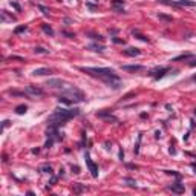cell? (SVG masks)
I'll return each instance as SVG.
<instances>
[{
	"mask_svg": "<svg viewBox=\"0 0 196 196\" xmlns=\"http://www.w3.org/2000/svg\"><path fill=\"white\" fill-rule=\"evenodd\" d=\"M83 190H86V185H81L80 182L74 184V193H81Z\"/></svg>",
	"mask_w": 196,
	"mask_h": 196,
	"instance_id": "cell-20",
	"label": "cell"
},
{
	"mask_svg": "<svg viewBox=\"0 0 196 196\" xmlns=\"http://www.w3.org/2000/svg\"><path fill=\"white\" fill-rule=\"evenodd\" d=\"M72 172H74V173H80V168H78L77 166H72Z\"/></svg>",
	"mask_w": 196,
	"mask_h": 196,
	"instance_id": "cell-37",
	"label": "cell"
},
{
	"mask_svg": "<svg viewBox=\"0 0 196 196\" xmlns=\"http://www.w3.org/2000/svg\"><path fill=\"white\" fill-rule=\"evenodd\" d=\"M46 86H49V87H52V89H63L68 86V83L66 81H63V80H60V78H52V80H48L46 81Z\"/></svg>",
	"mask_w": 196,
	"mask_h": 196,
	"instance_id": "cell-7",
	"label": "cell"
},
{
	"mask_svg": "<svg viewBox=\"0 0 196 196\" xmlns=\"http://www.w3.org/2000/svg\"><path fill=\"white\" fill-rule=\"evenodd\" d=\"M170 192H173V193H178V195H181V193H184V190H185V187H184V184H181V181L178 179L176 182H173L172 185H168L167 187Z\"/></svg>",
	"mask_w": 196,
	"mask_h": 196,
	"instance_id": "cell-9",
	"label": "cell"
},
{
	"mask_svg": "<svg viewBox=\"0 0 196 196\" xmlns=\"http://www.w3.org/2000/svg\"><path fill=\"white\" fill-rule=\"evenodd\" d=\"M9 123H11V121H8V120H6V121H3V127H2V129L8 127V126H9Z\"/></svg>",
	"mask_w": 196,
	"mask_h": 196,
	"instance_id": "cell-39",
	"label": "cell"
},
{
	"mask_svg": "<svg viewBox=\"0 0 196 196\" xmlns=\"http://www.w3.org/2000/svg\"><path fill=\"white\" fill-rule=\"evenodd\" d=\"M49 74H52V70L48 68H40V69H35L32 72V75H49Z\"/></svg>",
	"mask_w": 196,
	"mask_h": 196,
	"instance_id": "cell-14",
	"label": "cell"
},
{
	"mask_svg": "<svg viewBox=\"0 0 196 196\" xmlns=\"http://www.w3.org/2000/svg\"><path fill=\"white\" fill-rule=\"evenodd\" d=\"M34 52H35V54H49V51L44 49V48H41V46H35L34 48Z\"/></svg>",
	"mask_w": 196,
	"mask_h": 196,
	"instance_id": "cell-21",
	"label": "cell"
},
{
	"mask_svg": "<svg viewBox=\"0 0 196 196\" xmlns=\"http://www.w3.org/2000/svg\"><path fill=\"white\" fill-rule=\"evenodd\" d=\"M87 35H91V38H94V40H103V38H104L103 35L95 34V32H87Z\"/></svg>",
	"mask_w": 196,
	"mask_h": 196,
	"instance_id": "cell-25",
	"label": "cell"
},
{
	"mask_svg": "<svg viewBox=\"0 0 196 196\" xmlns=\"http://www.w3.org/2000/svg\"><path fill=\"white\" fill-rule=\"evenodd\" d=\"M120 159H121V161H123V159H124V152H123V149L120 150Z\"/></svg>",
	"mask_w": 196,
	"mask_h": 196,
	"instance_id": "cell-41",
	"label": "cell"
},
{
	"mask_svg": "<svg viewBox=\"0 0 196 196\" xmlns=\"http://www.w3.org/2000/svg\"><path fill=\"white\" fill-rule=\"evenodd\" d=\"M40 170H41L43 173H49V175L54 173V172H52V167H51V166H43V167L40 168Z\"/></svg>",
	"mask_w": 196,
	"mask_h": 196,
	"instance_id": "cell-26",
	"label": "cell"
},
{
	"mask_svg": "<svg viewBox=\"0 0 196 196\" xmlns=\"http://www.w3.org/2000/svg\"><path fill=\"white\" fill-rule=\"evenodd\" d=\"M126 167L129 170H138V166H135V164H126Z\"/></svg>",
	"mask_w": 196,
	"mask_h": 196,
	"instance_id": "cell-35",
	"label": "cell"
},
{
	"mask_svg": "<svg viewBox=\"0 0 196 196\" xmlns=\"http://www.w3.org/2000/svg\"><path fill=\"white\" fill-rule=\"evenodd\" d=\"M193 80H195V81H196V75H195V77H193Z\"/></svg>",
	"mask_w": 196,
	"mask_h": 196,
	"instance_id": "cell-45",
	"label": "cell"
},
{
	"mask_svg": "<svg viewBox=\"0 0 196 196\" xmlns=\"http://www.w3.org/2000/svg\"><path fill=\"white\" fill-rule=\"evenodd\" d=\"M25 92H26V95H28L29 98H37V97H41L44 94L38 86H34V84H28V86H26Z\"/></svg>",
	"mask_w": 196,
	"mask_h": 196,
	"instance_id": "cell-5",
	"label": "cell"
},
{
	"mask_svg": "<svg viewBox=\"0 0 196 196\" xmlns=\"http://www.w3.org/2000/svg\"><path fill=\"white\" fill-rule=\"evenodd\" d=\"M38 152H40V149H38V147H37V149H32V153H38Z\"/></svg>",
	"mask_w": 196,
	"mask_h": 196,
	"instance_id": "cell-42",
	"label": "cell"
},
{
	"mask_svg": "<svg viewBox=\"0 0 196 196\" xmlns=\"http://www.w3.org/2000/svg\"><path fill=\"white\" fill-rule=\"evenodd\" d=\"M141 138H142V135H138V141H136L135 147H133V150H135V153H138V152H139V142H141Z\"/></svg>",
	"mask_w": 196,
	"mask_h": 196,
	"instance_id": "cell-31",
	"label": "cell"
},
{
	"mask_svg": "<svg viewBox=\"0 0 196 196\" xmlns=\"http://www.w3.org/2000/svg\"><path fill=\"white\" fill-rule=\"evenodd\" d=\"M168 70H170L168 68H156V69H152V70H150L149 75L152 77L153 80H161V78L168 72Z\"/></svg>",
	"mask_w": 196,
	"mask_h": 196,
	"instance_id": "cell-8",
	"label": "cell"
},
{
	"mask_svg": "<svg viewBox=\"0 0 196 196\" xmlns=\"http://www.w3.org/2000/svg\"><path fill=\"white\" fill-rule=\"evenodd\" d=\"M8 94H9V95H14V97H28L25 91H23V92H19V91H9Z\"/></svg>",
	"mask_w": 196,
	"mask_h": 196,
	"instance_id": "cell-23",
	"label": "cell"
},
{
	"mask_svg": "<svg viewBox=\"0 0 196 196\" xmlns=\"http://www.w3.org/2000/svg\"><path fill=\"white\" fill-rule=\"evenodd\" d=\"M60 2H61V0H60Z\"/></svg>",
	"mask_w": 196,
	"mask_h": 196,
	"instance_id": "cell-47",
	"label": "cell"
},
{
	"mask_svg": "<svg viewBox=\"0 0 196 196\" xmlns=\"http://www.w3.org/2000/svg\"><path fill=\"white\" fill-rule=\"evenodd\" d=\"M112 8H113V11L115 12H118V14H124L126 11H124V8H123V5L121 6H118V5H112Z\"/></svg>",
	"mask_w": 196,
	"mask_h": 196,
	"instance_id": "cell-24",
	"label": "cell"
},
{
	"mask_svg": "<svg viewBox=\"0 0 196 196\" xmlns=\"http://www.w3.org/2000/svg\"><path fill=\"white\" fill-rule=\"evenodd\" d=\"M95 115H97L98 118H101V120H104V121H107V123H118V118L112 113V110H110V109H103V110H98Z\"/></svg>",
	"mask_w": 196,
	"mask_h": 196,
	"instance_id": "cell-4",
	"label": "cell"
},
{
	"mask_svg": "<svg viewBox=\"0 0 196 196\" xmlns=\"http://www.w3.org/2000/svg\"><path fill=\"white\" fill-rule=\"evenodd\" d=\"M11 6L14 8V9H15V11H19V12L22 11V8H20V5H19V3H17V2H11Z\"/></svg>",
	"mask_w": 196,
	"mask_h": 196,
	"instance_id": "cell-33",
	"label": "cell"
},
{
	"mask_svg": "<svg viewBox=\"0 0 196 196\" xmlns=\"http://www.w3.org/2000/svg\"><path fill=\"white\" fill-rule=\"evenodd\" d=\"M132 34H133V35H135V37H136V38H139V40H142V41H146V43H149V41H150V40H149V38L146 37V35H142V34H139V32H138V31H135V29H133V31H132Z\"/></svg>",
	"mask_w": 196,
	"mask_h": 196,
	"instance_id": "cell-18",
	"label": "cell"
},
{
	"mask_svg": "<svg viewBox=\"0 0 196 196\" xmlns=\"http://www.w3.org/2000/svg\"><path fill=\"white\" fill-rule=\"evenodd\" d=\"M167 175H173V176H176V179H181V175L178 173V172H175V170H164Z\"/></svg>",
	"mask_w": 196,
	"mask_h": 196,
	"instance_id": "cell-29",
	"label": "cell"
},
{
	"mask_svg": "<svg viewBox=\"0 0 196 196\" xmlns=\"http://www.w3.org/2000/svg\"><path fill=\"white\" fill-rule=\"evenodd\" d=\"M25 31H28V26L20 25V26H17V28L14 29V34H20V32H25Z\"/></svg>",
	"mask_w": 196,
	"mask_h": 196,
	"instance_id": "cell-22",
	"label": "cell"
},
{
	"mask_svg": "<svg viewBox=\"0 0 196 196\" xmlns=\"http://www.w3.org/2000/svg\"><path fill=\"white\" fill-rule=\"evenodd\" d=\"M87 49L95 51V52H103L104 46H103V44H98V43H92V44H89V46H87Z\"/></svg>",
	"mask_w": 196,
	"mask_h": 196,
	"instance_id": "cell-15",
	"label": "cell"
},
{
	"mask_svg": "<svg viewBox=\"0 0 196 196\" xmlns=\"http://www.w3.org/2000/svg\"><path fill=\"white\" fill-rule=\"evenodd\" d=\"M78 113H80L78 109H55L54 112L49 115L48 124L52 126V127H58L60 129V126L66 124V121H69L70 118L77 117Z\"/></svg>",
	"mask_w": 196,
	"mask_h": 196,
	"instance_id": "cell-1",
	"label": "cell"
},
{
	"mask_svg": "<svg viewBox=\"0 0 196 196\" xmlns=\"http://www.w3.org/2000/svg\"><path fill=\"white\" fill-rule=\"evenodd\" d=\"M63 34L65 35H68L69 38H72V37H75V34H70V32H66V31H63Z\"/></svg>",
	"mask_w": 196,
	"mask_h": 196,
	"instance_id": "cell-36",
	"label": "cell"
},
{
	"mask_svg": "<svg viewBox=\"0 0 196 196\" xmlns=\"http://www.w3.org/2000/svg\"><path fill=\"white\" fill-rule=\"evenodd\" d=\"M6 60H8V61H12V60H19V61H25V58H23V57H17V55H11V57H8Z\"/></svg>",
	"mask_w": 196,
	"mask_h": 196,
	"instance_id": "cell-32",
	"label": "cell"
},
{
	"mask_svg": "<svg viewBox=\"0 0 196 196\" xmlns=\"http://www.w3.org/2000/svg\"><path fill=\"white\" fill-rule=\"evenodd\" d=\"M55 181H57V178H55V176H52V178H51V181H49V184H51V185H52V184H55Z\"/></svg>",
	"mask_w": 196,
	"mask_h": 196,
	"instance_id": "cell-38",
	"label": "cell"
},
{
	"mask_svg": "<svg viewBox=\"0 0 196 196\" xmlns=\"http://www.w3.org/2000/svg\"><path fill=\"white\" fill-rule=\"evenodd\" d=\"M0 20H2V23H6V22H15V17L14 15H9L8 14V11H0Z\"/></svg>",
	"mask_w": 196,
	"mask_h": 196,
	"instance_id": "cell-12",
	"label": "cell"
},
{
	"mask_svg": "<svg viewBox=\"0 0 196 196\" xmlns=\"http://www.w3.org/2000/svg\"><path fill=\"white\" fill-rule=\"evenodd\" d=\"M78 70H81V72H84V74H89L92 77L100 78L101 81H104L106 84H109V81L113 80V78H120L117 75V72H115L113 69H110V68H78Z\"/></svg>",
	"mask_w": 196,
	"mask_h": 196,
	"instance_id": "cell-2",
	"label": "cell"
},
{
	"mask_svg": "<svg viewBox=\"0 0 196 196\" xmlns=\"http://www.w3.org/2000/svg\"><path fill=\"white\" fill-rule=\"evenodd\" d=\"M124 182H127L130 187H136V182L132 179V178H124Z\"/></svg>",
	"mask_w": 196,
	"mask_h": 196,
	"instance_id": "cell-30",
	"label": "cell"
},
{
	"mask_svg": "<svg viewBox=\"0 0 196 196\" xmlns=\"http://www.w3.org/2000/svg\"><path fill=\"white\" fill-rule=\"evenodd\" d=\"M63 95L69 97L74 103H83V101H86V95L83 94V91H80L78 87H75L72 84H68L63 89Z\"/></svg>",
	"mask_w": 196,
	"mask_h": 196,
	"instance_id": "cell-3",
	"label": "cell"
},
{
	"mask_svg": "<svg viewBox=\"0 0 196 196\" xmlns=\"http://www.w3.org/2000/svg\"><path fill=\"white\" fill-rule=\"evenodd\" d=\"M192 167H193V170H195V173H196V164H195V163L192 164Z\"/></svg>",
	"mask_w": 196,
	"mask_h": 196,
	"instance_id": "cell-43",
	"label": "cell"
},
{
	"mask_svg": "<svg viewBox=\"0 0 196 196\" xmlns=\"http://www.w3.org/2000/svg\"><path fill=\"white\" fill-rule=\"evenodd\" d=\"M193 195H196V189H193Z\"/></svg>",
	"mask_w": 196,
	"mask_h": 196,
	"instance_id": "cell-44",
	"label": "cell"
},
{
	"mask_svg": "<svg viewBox=\"0 0 196 196\" xmlns=\"http://www.w3.org/2000/svg\"><path fill=\"white\" fill-rule=\"evenodd\" d=\"M41 29H43V32H44V34L51 35V37H52V35H54V29H52V28H51V26H49L48 23H43V25H41Z\"/></svg>",
	"mask_w": 196,
	"mask_h": 196,
	"instance_id": "cell-16",
	"label": "cell"
},
{
	"mask_svg": "<svg viewBox=\"0 0 196 196\" xmlns=\"http://www.w3.org/2000/svg\"><path fill=\"white\" fill-rule=\"evenodd\" d=\"M195 115H196V109H195Z\"/></svg>",
	"mask_w": 196,
	"mask_h": 196,
	"instance_id": "cell-46",
	"label": "cell"
},
{
	"mask_svg": "<svg viewBox=\"0 0 196 196\" xmlns=\"http://www.w3.org/2000/svg\"><path fill=\"white\" fill-rule=\"evenodd\" d=\"M58 103L60 104H65V106H72L74 104V101L70 100L69 97H66V95H60L58 97Z\"/></svg>",
	"mask_w": 196,
	"mask_h": 196,
	"instance_id": "cell-13",
	"label": "cell"
},
{
	"mask_svg": "<svg viewBox=\"0 0 196 196\" xmlns=\"http://www.w3.org/2000/svg\"><path fill=\"white\" fill-rule=\"evenodd\" d=\"M26 110H28V107H26L25 104L17 106V107H15V113H17V115H23V113H26Z\"/></svg>",
	"mask_w": 196,
	"mask_h": 196,
	"instance_id": "cell-19",
	"label": "cell"
},
{
	"mask_svg": "<svg viewBox=\"0 0 196 196\" xmlns=\"http://www.w3.org/2000/svg\"><path fill=\"white\" fill-rule=\"evenodd\" d=\"M123 54L127 57H138L141 54V51L138 48H126V49H123Z\"/></svg>",
	"mask_w": 196,
	"mask_h": 196,
	"instance_id": "cell-11",
	"label": "cell"
},
{
	"mask_svg": "<svg viewBox=\"0 0 196 196\" xmlns=\"http://www.w3.org/2000/svg\"><path fill=\"white\" fill-rule=\"evenodd\" d=\"M193 58V54H182V55H178L175 58H172V61H181V60H189Z\"/></svg>",
	"mask_w": 196,
	"mask_h": 196,
	"instance_id": "cell-17",
	"label": "cell"
},
{
	"mask_svg": "<svg viewBox=\"0 0 196 196\" xmlns=\"http://www.w3.org/2000/svg\"><path fill=\"white\" fill-rule=\"evenodd\" d=\"M123 70H127V72H139V70H144L146 68L141 65H124L121 66Z\"/></svg>",
	"mask_w": 196,
	"mask_h": 196,
	"instance_id": "cell-10",
	"label": "cell"
},
{
	"mask_svg": "<svg viewBox=\"0 0 196 196\" xmlns=\"http://www.w3.org/2000/svg\"><path fill=\"white\" fill-rule=\"evenodd\" d=\"M37 8H38V9L43 12V15H46V17L49 15V9H48L46 6H43V5H37Z\"/></svg>",
	"mask_w": 196,
	"mask_h": 196,
	"instance_id": "cell-27",
	"label": "cell"
},
{
	"mask_svg": "<svg viewBox=\"0 0 196 196\" xmlns=\"http://www.w3.org/2000/svg\"><path fill=\"white\" fill-rule=\"evenodd\" d=\"M84 159H86V166H87V168H89V172H91L92 178H98V166L91 159V155H89L87 152H86V155H84Z\"/></svg>",
	"mask_w": 196,
	"mask_h": 196,
	"instance_id": "cell-6",
	"label": "cell"
},
{
	"mask_svg": "<svg viewBox=\"0 0 196 196\" xmlns=\"http://www.w3.org/2000/svg\"><path fill=\"white\" fill-rule=\"evenodd\" d=\"M189 65H190L192 68H193V66H196V58H193V60L190 61V63H189Z\"/></svg>",
	"mask_w": 196,
	"mask_h": 196,
	"instance_id": "cell-40",
	"label": "cell"
},
{
	"mask_svg": "<svg viewBox=\"0 0 196 196\" xmlns=\"http://www.w3.org/2000/svg\"><path fill=\"white\" fill-rule=\"evenodd\" d=\"M112 41H113V43H117V44H124V43H126L123 38H117V37H112Z\"/></svg>",
	"mask_w": 196,
	"mask_h": 196,
	"instance_id": "cell-34",
	"label": "cell"
},
{
	"mask_svg": "<svg viewBox=\"0 0 196 196\" xmlns=\"http://www.w3.org/2000/svg\"><path fill=\"white\" fill-rule=\"evenodd\" d=\"M158 17H159V19H161V20H164V22H167V23H172V17H168V15H164V14H158Z\"/></svg>",
	"mask_w": 196,
	"mask_h": 196,
	"instance_id": "cell-28",
	"label": "cell"
}]
</instances>
